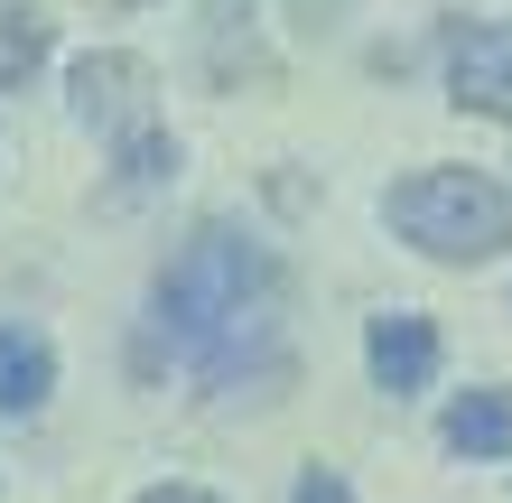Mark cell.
I'll return each mask as SVG.
<instances>
[{
  "instance_id": "6da1fadb",
  "label": "cell",
  "mask_w": 512,
  "mask_h": 503,
  "mask_svg": "<svg viewBox=\"0 0 512 503\" xmlns=\"http://www.w3.org/2000/svg\"><path fill=\"white\" fill-rule=\"evenodd\" d=\"M270 308H280V261L261 243H243L233 224L187 233L177 261L159 271V336L205 382H233V354L270 336Z\"/></svg>"
},
{
  "instance_id": "7a4b0ae2",
  "label": "cell",
  "mask_w": 512,
  "mask_h": 503,
  "mask_svg": "<svg viewBox=\"0 0 512 503\" xmlns=\"http://www.w3.org/2000/svg\"><path fill=\"white\" fill-rule=\"evenodd\" d=\"M382 215L429 261H494L512 243V187H494L485 168H419L382 196Z\"/></svg>"
},
{
  "instance_id": "3957f363",
  "label": "cell",
  "mask_w": 512,
  "mask_h": 503,
  "mask_svg": "<svg viewBox=\"0 0 512 503\" xmlns=\"http://www.w3.org/2000/svg\"><path fill=\"white\" fill-rule=\"evenodd\" d=\"M447 103L485 112V122H512V28L503 19L447 28Z\"/></svg>"
},
{
  "instance_id": "277c9868",
  "label": "cell",
  "mask_w": 512,
  "mask_h": 503,
  "mask_svg": "<svg viewBox=\"0 0 512 503\" xmlns=\"http://www.w3.org/2000/svg\"><path fill=\"white\" fill-rule=\"evenodd\" d=\"M196 38H205V75H215L224 94H243V84H280L252 0H205V28H196Z\"/></svg>"
},
{
  "instance_id": "5b68a950",
  "label": "cell",
  "mask_w": 512,
  "mask_h": 503,
  "mask_svg": "<svg viewBox=\"0 0 512 503\" xmlns=\"http://www.w3.org/2000/svg\"><path fill=\"white\" fill-rule=\"evenodd\" d=\"M364 364H373V382L391 401L401 392H429V373H438V327L429 317H410V308H391V317H373L364 327Z\"/></svg>"
},
{
  "instance_id": "8992f818",
  "label": "cell",
  "mask_w": 512,
  "mask_h": 503,
  "mask_svg": "<svg viewBox=\"0 0 512 503\" xmlns=\"http://www.w3.org/2000/svg\"><path fill=\"white\" fill-rule=\"evenodd\" d=\"M140 94H149V66L122 56V47H103V56L75 66V122H94V131H131L140 122Z\"/></svg>"
},
{
  "instance_id": "52a82bcc",
  "label": "cell",
  "mask_w": 512,
  "mask_h": 503,
  "mask_svg": "<svg viewBox=\"0 0 512 503\" xmlns=\"http://www.w3.org/2000/svg\"><path fill=\"white\" fill-rule=\"evenodd\" d=\"M56 392V345L38 327H0V410L28 420V410H47Z\"/></svg>"
},
{
  "instance_id": "ba28073f",
  "label": "cell",
  "mask_w": 512,
  "mask_h": 503,
  "mask_svg": "<svg viewBox=\"0 0 512 503\" xmlns=\"http://www.w3.org/2000/svg\"><path fill=\"white\" fill-rule=\"evenodd\" d=\"M438 438L457 457H512V392H457L447 420H438Z\"/></svg>"
},
{
  "instance_id": "9c48e42d",
  "label": "cell",
  "mask_w": 512,
  "mask_h": 503,
  "mask_svg": "<svg viewBox=\"0 0 512 503\" xmlns=\"http://www.w3.org/2000/svg\"><path fill=\"white\" fill-rule=\"evenodd\" d=\"M168 177H177V140L159 122H131L122 150H112V205H140L149 187H168Z\"/></svg>"
},
{
  "instance_id": "30bf717a",
  "label": "cell",
  "mask_w": 512,
  "mask_h": 503,
  "mask_svg": "<svg viewBox=\"0 0 512 503\" xmlns=\"http://www.w3.org/2000/svg\"><path fill=\"white\" fill-rule=\"evenodd\" d=\"M47 47H56V19L28 10V0H0V94H19L47 66Z\"/></svg>"
},
{
  "instance_id": "8fae6325",
  "label": "cell",
  "mask_w": 512,
  "mask_h": 503,
  "mask_svg": "<svg viewBox=\"0 0 512 503\" xmlns=\"http://www.w3.org/2000/svg\"><path fill=\"white\" fill-rule=\"evenodd\" d=\"M289 503H354V485L336 476V466H308V476L289 485Z\"/></svg>"
},
{
  "instance_id": "7c38bea8",
  "label": "cell",
  "mask_w": 512,
  "mask_h": 503,
  "mask_svg": "<svg viewBox=\"0 0 512 503\" xmlns=\"http://www.w3.org/2000/svg\"><path fill=\"white\" fill-rule=\"evenodd\" d=\"M131 503H224V494H205V485H149V494H131Z\"/></svg>"
}]
</instances>
